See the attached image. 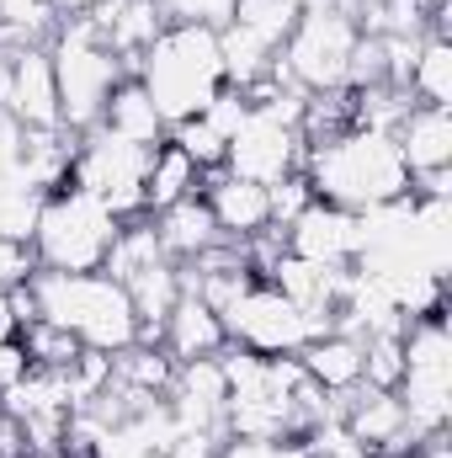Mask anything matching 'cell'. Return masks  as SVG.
<instances>
[{
    "label": "cell",
    "instance_id": "cell-25",
    "mask_svg": "<svg viewBox=\"0 0 452 458\" xmlns=\"http://www.w3.org/2000/svg\"><path fill=\"white\" fill-rule=\"evenodd\" d=\"M405 378V331H378L362 342V384L367 389H399Z\"/></svg>",
    "mask_w": 452,
    "mask_h": 458
},
{
    "label": "cell",
    "instance_id": "cell-30",
    "mask_svg": "<svg viewBox=\"0 0 452 458\" xmlns=\"http://www.w3.org/2000/svg\"><path fill=\"white\" fill-rule=\"evenodd\" d=\"M165 27H229L234 21V0H155Z\"/></svg>",
    "mask_w": 452,
    "mask_h": 458
},
{
    "label": "cell",
    "instance_id": "cell-28",
    "mask_svg": "<svg viewBox=\"0 0 452 458\" xmlns=\"http://www.w3.org/2000/svg\"><path fill=\"white\" fill-rule=\"evenodd\" d=\"M43 214V192H32L27 182H0V234L16 245H32V229Z\"/></svg>",
    "mask_w": 452,
    "mask_h": 458
},
{
    "label": "cell",
    "instance_id": "cell-8",
    "mask_svg": "<svg viewBox=\"0 0 452 458\" xmlns=\"http://www.w3.org/2000/svg\"><path fill=\"white\" fill-rule=\"evenodd\" d=\"M229 346H245L255 357H298L304 346L314 342L309 320L272 288V283H255L234 310L224 315Z\"/></svg>",
    "mask_w": 452,
    "mask_h": 458
},
{
    "label": "cell",
    "instance_id": "cell-27",
    "mask_svg": "<svg viewBox=\"0 0 452 458\" xmlns=\"http://www.w3.org/2000/svg\"><path fill=\"white\" fill-rule=\"evenodd\" d=\"M298 16H304L298 0H234V21L250 27L255 38H266L272 48H282V38L293 32Z\"/></svg>",
    "mask_w": 452,
    "mask_h": 458
},
{
    "label": "cell",
    "instance_id": "cell-18",
    "mask_svg": "<svg viewBox=\"0 0 452 458\" xmlns=\"http://www.w3.org/2000/svg\"><path fill=\"white\" fill-rule=\"evenodd\" d=\"M298 368L325 389V394H351L362 384V336L351 331H325L298 352Z\"/></svg>",
    "mask_w": 452,
    "mask_h": 458
},
{
    "label": "cell",
    "instance_id": "cell-10",
    "mask_svg": "<svg viewBox=\"0 0 452 458\" xmlns=\"http://www.w3.org/2000/svg\"><path fill=\"white\" fill-rule=\"evenodd\" d=\"M362 250H367V214H346L336 203L314 198L288 225V256H304L320 267H356Z\"/></svg>",
    "mask_w": 452,
    "mask_h": 458
},
{
    "label": "cell",
    "instance_id": "cell-15",
    "mask_svg": "<svg viewBox=\"0 0 452 458\" xmlns=\"http://www.w3.org/2000/svg\"><path fill=\"white\" fill-rule=\"evenodd\" d=\"M160 346H165L176 362H197V357H219L229 346V331L197 293H181V304H176V310L165 315V326H160Z\"/></svg>",
    "mask_w": 452,
    "mask_h": 458
},
{
    "label": "cell",
    "instance_id": "cell-16",
    "mask_svg": "<svg viewBox=\"0 0 452 458\" xmlns=\"http://www.w3.org/2000/svg\"><path fill=\"white\" fill-rule=\"evenodd\" d=\"M155 219V234H160V250H165V261H192V256H203L208 245H219L224 234L213 225V214H208V203H203V192H192V198H181V203H171V208H160V214H149Z\"/></svg>",
    "mask_w": 452,
    "mask_h": 458
},
{
    "label": "cell",
    "instance_id": "cell-34",
    "mask_svg": "<svg viewBox=\"0 0 452 458\" xmlns=\"http://www.w3.org/2000/svg\"><path fill=\"white\" fill-rule=\"evenodd\" d=\"M48 5H54L59 16H86V11H96L102 0H48Z\"/></svg>",
    "mask_w": 452,
    "mask_h": 458
},
{
    "label": "cell",
    "instance_id": "cell-14",
    "mask_svg": "<svg viewBox=\"0 0 452 458\" xmlns=\"http://www.w3.org/2000/svg\"><path fill=\"white\" fill-rule=\"evenodd\" d=\"M394 144L405 155V171H448L452 165V107H410L394 128Z\"/></svg>",
    "mask_w": 452,
    "mask_h": 458
},
{
    "label": "cell",
    "instance_id": "cell-12",
    "mask_svg": "<svg viewBox=\"0 0 452 458\" xmlns=\"http://www.w3.org/2000/svg\"><path fill=\"white\" fill-rule=\"evenodd\" d=\"M197 192H203V203H208V214H213V225H219L224 240H250V234H261V229L272 225V192L255 187V182L229 176L224 165L203 171Z\"/></svg>",
    "mask_w": 452,
    "mask_h": 458
},
{
    "label": "cell",
    "instance_id": "cell-5",
    "mask_svg": "<svg viewBox=\"0 0 452 458\" xmlns=\"http://www.w3.org/2000/svg\"><path fill=\"white\" fill-rule=\"evenodd\" d=\"M48 59H54V86H59V123L70 133H91L107 113V97L122 81L117 59L96 43L86 16H59Z\"/></svg>",
    "mask_w": 452,
    "mask_h": 458
},
{
    "label": "cell",
    "instance_id": "cell-17",
    "mask_svg": "<svg viewBox=\"0 0 452 458\" xmlns=\"http://www.w3.org/2000/svg\"><path fill=\"white\" fill-rule=\"evenodd\" d=\"M128 304H133V320H138V342L160 346V326H165V315L181 304V267L176 261H155V267H144V272H133L128 283Z\"/></svg>",
    "mask_w": 452,
    "mask_h": 458
},
{
    "label": "cell",
    "instance_id": "cell-19",
    "mask_svg": "<svg viewBox=\"0 0 452 458\" xmlns=\"http://www.w3.org/2000/svg\"><path fill=\"white\" fill-rule=\"evenodd\" d=\"M96 128L122 139V144H138V149L165 144V117H160V107L149 102V91L138 81H117V91L107 97V113H102Z\"/></svg>",
    "mask_w": 452,
    "mask_h": 458
},
{
    "label": "cell",
    "instance_id": "cell-21",
    "mask_svg": "<svg viewBox=\"0 0 452 458\" xmlns=\"http://www.w3.org/2000/svg\"><path fill=\"white\" fill-rule=\"evenodd\" d=\"M113 378L133 394H149V400H165L171 384H176V357L165 346H149V342H133L113 352Z\"/></svg>",
    "mask_w": 452,
    "mask_h": 458
},
{
    "label": "cell",
    "instance_id": "cell-1",
    "mask_svg": "<svg viewBox=\"0 0 452 458\" xmlns=\"http://www.w3.org/2000/svg\"><path fill=\"white\" fill-rule=\"evenodd\" d=\"M304 176L320 203H336L346 214H372L410 198V171L394 133H372V128H351L331 144H314L304 155Z\"/></svg>",
    "mask_w": 452,
    "mask_h": 458
},
{
    "label": "cell",
    "instance_id": "cell-4",
    "mask_svg": "<svg viewBox=\"0 0 452 458\" xmlns=\"http://www.w3.org/2000/svg\"><path fill=\"white\" fill-rule=\"evenodd\" d=\"M117 229H122V219L102 198H91L86 187L48 192L43 214H38V229H32L38 272H102Z\"/></svg>",
    "mask_w": 452,
    "mask_h": 458
},
{
    "label": "cell",
    "instance_id": "cell-33",
    "mask_svg": "<svg viewBox=\"0 0 452 458\" xmlns=\"http://www.w3.org/2000/svg\"><path fill=\"white\" fill-rule=\"evenodd\" d=\"M32 272H38L32 245H16V240H5V234H0V293H5V288H16V283H27Z\"/></svg>",
    "mask_w": 452,
    "mask_h": 458
},
{
    "label": "cell",
    "instance_id": "cell-13",
    "mask_svg": "<svg viewBox=\"0 0 452 458\" xmlns=\"http://www.w3.org/2000/svg\"><path fill=\"white\" fill-rule=\"evenodd\" d=\"M5 113L21 128H64L48 48H16L11 54V102H5Z\"/></svg>",
    "mask_w": 452,
    "mask_h": 458
},
{
    "label": "cell",
    "instance_id": "cell-31",
    "mask_svg": "<svg viewBox=\"0 0 452 458\" xmlns=\"http://www.w3.org/2000/svg\"><path fill=\"white\" fill-rule=\"evenodd\" d=\"M266 192H272V225H282V229L293 225L309 203H314V187H309V176H304V171L282 176V182H277V187H266Z\"/></svg>",
    "mask_w": 452,
    "mask_h": 458
},
{
    "label": "cell",
    "instance_id": "cell-2",
    "mask_svg": "<svg viewBox=\"0 0 452 458\" xmlns=\"http://www.w3.org/2000/svg\"><path fill=\"white\" fill-rule=\"evenodd\" d=\"M38 320H54L86 352H122L138 342L128 288L107 272H32Z\"/></svg>",
    "mask_w": 452,
    "mask_h": 458
},
{
    "label": "cell",
    "instance_id": "cell-23",
    "mask_svg": "<svg viewBox=\"0 0 452 458\" xmlns=\"http://www.w3.org/2000/svg\"><path fill=\"white\" fill-rule=\"evenodd\" d=\"M405 91L421 107H452V38H421Z\"/></svg>",
    "mask_w": 452,
    "mask_h": 458
},
{
    "label": "cell",
    "instance_id": "cell-26",
    "mask_svg": "<svg viewBox=\"0 0 452 458\" xmlns=\"http://www.w3.org/2000/svg\"><path fill=\"white\" fill-rule=\"evenodd\" d=\"M21 346H27V362H32V368H48V373H64V368L86 352L70 331H59L54 320H32V326H21Z\"/></svg>",
    "mask_w": 452,
    "mask_h": 458
},
{
    "label": "cell",
    "instance_id": "cell-32",
    "mask_svg": "<svg viewBox=\"0 0 452 458\" xmlns=\"http://www.w3.org/2000/svg\"><path fill=\"white\" fill-rule=\"evenodd\" d=\"M197 117H203V123H208V128H213V133L229 144V139H234V133L250 123V102H245L234 86H224V91H219V97H213V102H208Z\"/></svg>",
    "mask_w": 452,
    "mask_h": 458
},
{
    "label": "cell",
    "instance_id": "cell-22",
    "mask_svg": "<svg viewBox=\"0 0 452 458\" xmlns=\"http://www.w3.org/2000/svg\"><path fill=\"white\" fill-rule=\"evenodd\" d=\"M219 59H224V86L245 91V86H255V81L272 70L277 48H272L266 38H255L250 27L229 21V27H219Z\"/></svg>",
    "mask_w": 452,
    "mask_h": 458
},
{
    "label": "cell",
    "instance_id": "cell-24",
    "mask_svg": "<svg viewBox=\"0 0 452 458\" xmlns=\"http://www.w3.org/2000/svg\"><path fill=\"white\" fill-rule=\"evenodd\" d=\"M155 261H165L160 234H155V219H149V214H133V219H122V229H117L102 272H107L113 283H128L133 272H144V267H155Z\"/></svg>",
    "mask_w": 452,
    "mask_h": 458
},
{
    "label": "cell",
    "instance_id": "cell-11",
    "mask_svg": "<svg viewBox=\"0 0 452 458\" xmlns=\"http://www.w3.org/2000/svg\"><path fill=\"white\" fill-rule=\"evenodd\" d=\"M96 43L107 48L122 70V81H138V64L149 54V43L165 32V16L155 0H102L96 11H86Z\"/></svg>",
    "mask_w": 452,
    "mask_h": 458
},
{
    "label": "cell",
    "instance_id": "cell-3",
    "mask_svg": "<svg viewBox=\"0 0 452 458\" xmlns=\"http://www.w3.org/2000/svg\"><path fill=\"white\" fill-rule=\"evenodd\" d=\"M138 86L149 91V102L160 107L165 128L197 117L219 91H224V59H219V32L213 27H165L144 64H138Z\"/></svg>",
    "mask_w": 452,
    "mask_h": 458
},
{
    "label": "cell",
    "instance_id": "cell-9",
    "mask_svg": "<svg viewBox=\"0 0 452 458\" xmlns=\"http://www.w3.org/2000/svg\"><path fill=\"white\" fill-rule=\"evenodd\" d=\"M304 155H309V149H304L298 128H282V123H272V117L250 113V123L229 139L224 171L239 176V182H255V187H277L282 176L304 171Z\"/></svg>",
    "mask_w": 452,
    "mask_h": 458
},
{
    "label": "cell",
    "instance_id": "cell-6",
    "mask_svg": "<svg viewBox=\"0 0 452 458\" xmlns=\"http://www.w3.org/2000/svg\"><path fill=\"white\" fill-rule=\"evenodd\" d=\"M356 11H304L293 21V32L282 38L277 59H272V75L320 97V91H340L346 86V70H351V54H356Z\"/></svg>",
    "mask_w": 452,
    "mask_h": 458
},
{
    "label": "cell",
    "instance_id": "cell-29",
    "mask_svg": "<svg viewBox=\"0 0 452 458\" xmlns=\"http://www.w3.org/2000/svg\"><path fill=\"white\" fill-rule=\"evenodd\" d=\"M165 139H171V144H176V149H181L197 171H219V165H224V149H229V144L213 133V128H208V123H203V117L171 123V128H165Z\"/></svg>",
    "mask_w": 452,
    "mask_h": 458
},
{
    "label": "cell",
    "instance_id": "cell-20",
    "mask_svg": "<svg viewBox=\"0 0 452 458\" xmlns=\"http://www.w3.org/2000/svg\"><path fill=\"white\" fill-rule=\"evenodd\" d=\"M197 187H203V171H197L171 139L149 149V171H144V214H160V208L192 198Z\"/></svg>",
    "mask_w": 452,
    "mask_h": 458
},
{
    "label": "cell",
    "instance_id": "cell-7",
    "mask_svg": "<svg viewBox=\"0 0 452 458\" xmlns=\"http://www.w3.org/2000/svg\"><path fill=\"white\" fill-rule=\"evenodd\" d=\"M144 171H149V149L122 144L113 133L91 128V133H80L70 187H86L91 198H102L113 208L117 219H133V214H144Z\"/></svg>",
    "mask_w": 452,
    "mask_h": 458
}]
</instances>
